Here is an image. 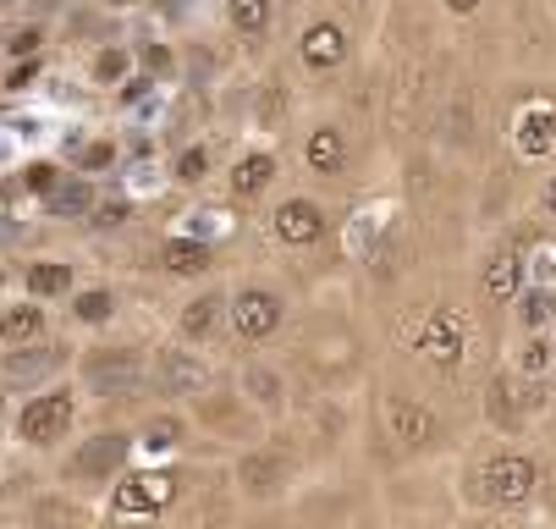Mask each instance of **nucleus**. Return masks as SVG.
<instances>
[{
  "label": "nucleus",
  "instance_id": "obj_8",
  "mask_svg": "<svg viewBox=\"0 0 556 529\" xmlns=\"http://www.w3.org/2000/svg\"><path fill=\"white\" fill-rule=\"evenodd\" d=\"M77 414H84V392L72 381H50L39 392H28L17 408H12V446L17 452H61L72 436H77Z\"/></svg>",
  "mask_w": 556,
  "mask_h": 529
},
{
  "label": "nucleus",
  "instance_id": "obj_45",
  "mask_svg": "<svg viewBox=\"0 0 556 529\" xmlns=\"http://www.w3.org/2000/svg\"><path fill=\"white\" fill-rule=\"evenodd\" d=\"M276 7H303V0H276Z\"/></svg>",
  "mask_w": 556,
  "mask_h": 529
},
{
  "label": "nucleus",
  "instance_id": "obj_2",
  "mask_svg": "<svg viewBox=\"0 0 556 529\" xmlns=\"http://www.w3.org/2000/svg\"><path fill=\"white\" fill-rule=\"evenodd\" d=\"M375 430L386 441V452L396 464H435V458H452L463 446L457 436V419L441 408V398L408 387V381H386L380 398H375Z\"/></svg>",
  "mask_w": 556,
  "mask_h": 529
},
{
  "label": "nucleus",
  "instance_id": "obj_32",
  "mask_svg": "<svg viewBox=\"0 0 556 529\" xmlns=\"http://www.w3.org/2000/svg\"><path fill=\"white\" fill-rule=\"evenodd\" d=\"M89 72H94V84L122 89V84H127V72H132V45H100Z\"/></svg>",
  "mask_w": 556,
  "mask_h": 529
},
{
  "label": "nucleus",
  "instance_id": "obj_35",
  "mask_svg": "<svg viewBox=\"0 0 556 529\" xmlns=\"http://www.w3.org/2000/svg\"><path fill=\"white\" fill-rule=\"evenodd\" d=\"M105 166H116V143L111 138H94V143H84L72 155V172H84V177H94V172H105Z\"/></svg>",
  "mask_w": 556,
  "mask_h": 529
},
{
  "label": "nucleus",
  "instance_id": "obj_12",
  "mask_svg": "<svg viewBox=\"0 0 556 529\" xmlns=\"http://www.w3.org/2000/svg\"><path fill=\"white\" fill-rule=\"evenodd\" d=\"M72 353L61 337H39V342H17V348H0V392L7 398H28L50 381L72 369Z\"/></svg>",
  "mask_w": 556,
  "mask_h": 529
},
{
  "label": "nucleus",
  "instance_id": "obj_26",
  "mask_svg": "<svg viewBox=\"0 0 556 529\" xmlns=\"http://www.w3.org/2000/svg\"><path fill=\"white\" fill-rule=\"evenodd\" d=\"M50 337V315L39 298H12L0 304V348H17V342H39Z\"/></svg>",
  "mask_w": 556,
  "mask_h": 529
},
{
  "label": "nucleus",
  "instance_id": "obj_10",
  "mask_svg": "<svg viewBox=\"0 0 556 529\" xmlns=\"http://www.w3.org/2000/svg\"><path fill=\"white\" fill-rule=\"evenodd\" d=\"M215 381H220V375H215L210 353L193 348V342H166V348H154V353H149V392L161 398V403L188 408V403L204 398Z\"/></svg>",
  "mask_w": 556,
  "mask_h": 529
},
{
  "label": "nucleus",
  "instance_id": "obj_42",
  "mask_svg": "<svg viewBox=\"0 0 556 529\" xmlns=\"http://www.w3.org/2000/svg\"><path fill=\"white\" fill-rule=\"evenodd\" d=\"M540 210H545V215H556V172H551V177H545V188H540Z\"/></svg>",
  "mask_w": 556,
  "mask_h": 529
},
{
  "label": "nucleus",
  "instance_id": "obj_38",
  "mask_svg": "<svg viewBox=\"0 0 556 529\" xmlns=\"http://www.w3.org/2000/svg\"><path fill=\"white\" fill-rule=\"evenodd\" d=\"M61 177H66V172H61V166H50V161H34V166H23V188H28V193H39V199H45V193H50Z\"/></svg>",
  "mask_w": 556,
  "mask_h": 529
},
{
  "label": "nucleus",
  "instance_id": "obj_43",
  "mask_svg": "<svg viewBox=\"0 0 556 529\" xmlns=\"http://www.w3.org/2000/svg\"><path fill=\"white\" fill-rule=\"evenodd\" d=\"M84 7H94V12H132L138 0H84Z\"/></svg>",
  "mask_w": 556,
  "mask_h": 529
},
{
  "label": "nucleus",
  "instance_id": "obj_31",
  "mask_svg": "<svg viewBox=\"0 0 556 529\" xmlns=\"http://www.w3.org/2000/svg\"><path fill=\"white\" fill-rule=\"evenodd\" d=\"M132 66L143 72V78H154V84H172V78H177V55H172V45H161V39L132 45Z\"/></svg>",
  "mask_w": 556,
  "mask_h": 529
},
{
  "label": "nucleus",
  "instance_id": "obj_27",
  "mask_svg": "<svg viewBox=\"0 0 556 529\" xmlns=\"http://www.w3.org/2000/svg\"><path fill=\"white\" fill-rule=\"evenodd\" d=\"M94 182L84 177V172H72V177H61L50 193H45V215L50 221H89V210H94Z\"/></svg>",
  "mask_w": 556,
  "mask_h": 529
},
{
  "label": "nucleus",
  "instance_id": "obj_44",
  "mask_svg": "<svg viewBox=\"0 0 556 529\" xmlns=\"http://www.w3.org/2000/svg\"><path fill=\"white\" fill-rule=\"evenodd\" d=\"M342 12H364V7H375V0H337Z\"/></svg>",
  "mask_w": 556,
  "mask_h": 529
},
{
  "label": "nucleus",
  "instance_id": "obj_14",
  "mask_svg": "<svg viewBox=\"0 0 556 529\" xmlns=\"http://www.w3.org/2000/svg\"><path fill=\"white\" fill-rule=\"evenodd\" d=\"M237 392H243V403L265 419V425H281L287 408H292V381H287V364L265 358V353H243L237 358Z\"/></svg>",
  "mask_w": 556,
  "mask_h": 529
},
{
  "label": "nucleus",
  "instance_id": "obj_20",
  "mask_svg": "<svg viewBox=\"0 0 556 529\" xmlns=\"http://www.w3.org/2000/svg\"><path fill=\"white\" fill-rule=\"evenodd\" d=\"M303 166L320 177V182L348 177V166H353V138H348V127H342V122H314V127L303 133Z\"/></svg>",
  "mask_w": 556,
  "mask_h": 529
},
{
  "label": "nucleus",
  "instance_id": "obj_41",
  "mask_svg": "<svg viewBox=\"0 0 556 529\" xmlns=\"http://www.w3.org/2000/svg\"><path fill=\"white\" fill-rule=\"evenodd\" d=\"M441 7H446L452 17H473V12H480V7H485V0H441Z\"/></svg>",
  "mask_w": 556,
  "mask_h": 529
},
{
  "label": "nucleus",
  "instance_id": "obj_16",
  "mask_svg": "<svg viewBox=\"0 0 556 529\" xmlns=\"http://www.w3.org/2000/svg\"><path fill=\"white\" fill-rule=\"evenodd\" d=\"M193 441H199V430H193L188 408H177V403H161L132 430V446L143 452L149 464H182L188 452H193Z\"/></svg>",
  "mask_w": 556,
  "mask_h": 529
},
{
  "label": "nucleus",
  "instance_id": "obj_3",
  "mask_svg": "<svg viewBox=\"0 0 556 529\" xmlns=\"http://www.w3.org/2000/svg\"><path fill=\"white\" fill-rule=\"evenodd\" d=\"M303 480V446L292 436H281L276 425L260 430L254 441H243L226 464V486L237 496V507H281L292 502Z\"/></svg>",
  "mask_w": 556,
  "mask_h": 529
},
{
  "label": "nucleus",
  "instance_id": "obj_21",
  "mask_svg": "<svg viewBox=\"0 0 556 529\" xmlns=\"http://www.w3.org/2000/svg\"><path fill=\"white\" fill-rule=\"evenodd\" d=\"M276 177H281V155H276V149H243V155L231 161V172H226V193L237 204H254V199H265L276 188Z\"/></svg>",
  "mask_w": 556,
  "mask_h": 529
},
{
  "label": "nucleus",
  "instance_id": "obj_17",
  "mask_svg": "<svg viewBox=\"0 0 556 529\" xmlns=\"http://www.w3.org/2000/svg\"><path fill=\"white\" fill-rule=\"evenodd\" d=\"M298 66L308 72V78H331V72H342L353 61V34L342 17H314L303 34H298Z\"/></svg>",
  "mask_w": 556,
  "mask_h": 529
},
{
  "label": "nucleus",
  "instance_id": "obj_39",
  "mask_svg": "<svg viewBox=\"0 0 556 529\" xmlns=\"http://www.w3.org/2000/svg\"><path fill=\"white\" fill-rule=\"evenodd\" d=\"M452 529H529V518H502V513H468Z\"/></svg>",
  "mask_w": 556,
  "mask_h": 529
},
{
  "label": "nucleus",
  "instance_id": "obj_19",
  "mask_svg": "<svg viewBox=\"0 0 556 529\" xmlns=\"http://www.w3.org/2000/svg\"><path fill=\"white\" fill-rule=\"evenodd\" d=\"M210 480V475H204ZM215 491H193L188 486V496L177 502V513L166 518V524H177V529H231L237 524V496H231V486H226V475L220 480H210Z\"/></svg>",
  "mask_w": 556,
  "mask_h": 529
},
{
  "label": "nucleus",
  "instance_id": "obj_49",
  "mask_svg": "<svg viewBox=\"0 0 556 529\" xmlns=\"http://www.w3.org/2000/svg\"><path fill=\"white\" fill-rule=\"evenodd\" d=\"M0 414H7V392H0Z\"/></svg>",
  "mask_w": 556,
  "mask_h": 529
},
{
  "label": "nucleus",
  "instance_id": "obj_29",
  "mask_svg": "<svg viewBox=\"0 0 556 529\" xmlns=\"http://www.w3.org/2000/svg\"><path fill=\"white\" fill-rule=\"evenodd\" d=\"M116 310H122L116 287H72V320H77V326L100 331V326L116 320Z\"/></svg>",
  "mask_w": 556,
  "mask_h": 529
},
{
  "label": "nucleus",
  "instance_id": "obj_40",
  "mask_svg": "<svg viewBox=\"0 0 556 529\" xmlns=\"http://www.w3.org/2000/svg\"><path fill=\"white\" fill-rule=\"evenodd\" d=\"M34 72H39V61H34V55H28V61H23V66H12V72H7V89H12V95H23V89H28V84H34Z\"/></svg>",
  "mask_w": 556,
  "mask_h": 529
},
{
  "label": "nucleus",
  "instance_id": "obj_47",
  "mask_svg": "<svg viewBox=\"0 0 556 529\" xmlns=\"http://www.w3.org/2000/svg\"><path fill=\"white\" fill-rule=\"evenodd\" d=\"M380 529H408V524H380Z\"/></svg>",
  "mask_w": 556,
  "mask_h": 529
},
{
  "label": "nucleus",
  "instance_id": "obj_15",
  "mask_svg": "<svg viewBox=\"0 0 556 529\" xmlns=\"http://www.w3.org/2000/svg\"><path fill=\"white\" fill-rule=\"evenodd\" d=\"M265 232L281 243V249H320L331 238V210L308 193H287L270 204L265 215Z\"/></svg>",
  "mask_w": 556,
  "mask_h": 529
},
{
  "label": "nucleus",
  "instance_id": "obj_23",
  "mask_svg": "<svg viewBox=\"0 0 556 529\" xmlns=\"http://www.w3.org/2000/svg\"><path fill=\"white\" fill-rule=\"evenodd\" d=\"M513 149L523 161H551L556 155V105L551 100H529L513 116Z\"/></svg>",
  "mask_w": 556,
  "mask_h": 529
},
{
  "label": "nucleus",
  "instance_id": "obj_33",
  "mask_svg": "<svg viewBox=\"0 0 556 529\" xmlns=\"http://www.w3.org/2000/svg\"><path fill=\"white\" fill-rule=\"evenodd\" d=\"M287 111H292L287 84H281V78H265V84L254 89V122L270 133V127H281V122H287Z\"/></svg>",
  "mask_w": 556,
  "mask_h": 529
},
{
  "label": "nucleus",
  "instance_id": "obj_18",
  "mask_svg": "<svg viewBox=\"0 0 556 529\" xmlns=\"http://www.w3.org/2000/svg\"><path fill=\"white\" fill-rule=\"evenodd\" d=\"M523 238H507V243H496L491 254H485V265H480V298L491 310H513V298L523 292Z\"/></svg>",
  "mask_w": 556,
  "mask_h": 529
},
{
  "label": "nucleus",
  "instance_id": "obj_28",
  "mask_svg": "<svg viewBox=\"0 0 556 529\" xmlns=\"http://www.w3.org/2000/svg\"><path fill=\"white\" fill-rule=\"evenodd\" d=\"M226 23L243 45H260L276 28V0H226Z\"/></svg>",
  "mask_w": 556,
  "mask_h": 529
},
{
  "label": "nucleus",
  "instance_id": "obj_22",
  "mask_svg": "<svg viewBox=\"0 0 556 529\" xmlns=\"http://www.w3.org/2000/svg\"><path fill=\"white\" fill-rule=\"evenodd\" d=\"M220 331H226V292H220V287H204V292L182 298V310H177V342L204 348V342H215Z\"/></svg>",
  "mask_w": 556,
  "mask_h": 529
},
{
  "label": "nucleus",
  "instance_id": "obj_24",
  "mask_svg": "<svg viewBox=\"0 0 556 529\" xmlns=\"http://www.w3.org/2000/svg\"><path fill=\"white\" fill-rule=\"evenodd\" d=\"M17 281H23V298L55 304V298H72V287H77V265H72V260L45 254V260H28V265L17 270Z\"/></svg>",
  "mask_w": 556,
  "mask_h": 529
},
{
  "label": "nucleus",
  "instance_id": "obj_13",
  "mask_svg": "<svg viewBox=\"0 0 556 529\" xmlns=\"http://www.w3.org/2000/svg\"><path fill=\"white\" fill-rule=\"evenodd\" d=\"M188 419H193V430H199L204 441H226V446H243V441H254L260 430H270V425L243 403V392L226 387V381H215L204 398H193V403H188Z\"/></svg>",
  "mask_w": 556,
  "mask_h": 529
},
{
  "label": "nucleus",
  "instance_id": "obj_37",
  "mask_svg": "<svg viewBox=\"0 0 556 529\" xmlns=\"http://www.w3.org/2000/svg\"><path fill=\"white\" fill-rule=\"evenodd\" d=\"M127 215H132V204L127 199H94V210H89V226H127Z\"/></svg>",
  "mask_w": 556,
  "mask_h": 529
},
{
  "label": "nucleus",
  "instance_id": "obj_9",
  "mask_svg": "<svg viewBox=\"0 0 556 529\" xmlns=\"http://www.w3.org/2000/svg\"><path fill=\"white\" fill-rule=\"evenodd\" d=\"M72 369H77V392H89L105 408L149 398V353L138 342H94L72 353Z\"/></svg>",
  "mask_w": 556,
  "mask_h": 529
},
{
  "label": "nucleus",
  "instance_id": "obj_50",
  "mask_svg": "<svg viewBox=\"0 0 556 529\" xmlns=\"http://www.w3.org/2000/svg\"><path fill=\"white\" fill-rule=\"evenodd\" d=\"M0 281H7V276H0Z\"/></svg>",
  "mask_w": 556,
  "mask_h": 529
},
{
  "label": "nucleus",
  "instance_id": "obj_25",
  "mask_svg": "<svg viewBox=\"0 0 556 529\" xmlns=\"http://www.w3.org/2000/svg\"><path fill=\"white\" fill-rule=\"evenodd\" d=\"M154 260H161L166 276L199 281V276L215 270V243H204V238H193V232H177V238H166L161 249H154Z\"/></svg>",
  "mask_w": 556,
  "mask_h": 529
},
{
  "label": "nucleus",
  "instance_id": "obj_5",
  "mask_svg": "<svg viewBox=\"0 0 556 529\" xmlns=\"http://www.w3.org/2000/svg\"><path fill=\"white\" fill-rule=\"evenodd\" d=\"M132 458H138L132 430H127V425H100V430L72 436V441L61 446L55 480H61L66 496H105Z\"/></svg>",
  "mask_w": 556,
  "mask_h": 529
},
{
  "label": "nucleus",
  "instance_id": "obj_11",
  "mask_svg": "<svg viewBox=\"0 0 556 529\" xmlns=\"http://www.w3.org/2000/svg\"><path fill=\"white\" fill-rule=\"evenodd\" d=\"M226 331L237 337V348H265L287 331V292L270 281H243L237 292H226Z\"/></svg>",
  "mask_w": 556,
  "mask_h": 529
},
{
  "label": "nucleus",
  "instance_id": "obj_46",
  "mask_svg": "<svg viewBox=\"0 0 556 529\" xmlns=\"http://www.w3.org/2000/svg\"><path fill=\"white\" fill-rule=\"evenodd\" d=\"M0 529H12V518H7V513H0Z\"/></svg>",
  "mask_w": 556,
  "mask_h": 529
},
{
  "label": "nucleus",
  "instance_id": "obj_1",
  "mask_svg": "<svg viewBox=\"0 0 556 529\" xmlns=\"http://www.w3.org/2000/svg\"><path fill=\"white\" fill-rule=\"evenodd\" d=\"M452 496L463 513H502L534 518L551 502V458L529 436H480L457 446V480Z\"/></svg>",
  "mask_w": 556,
  "mask_h": 529
},
{
  "label": "nucleus",
  "instance_id": "obj_36",
  "mask_svg": "<svg viewBox=\"0 0 556 529\" xmlns=\"http://www.w3.org/2000/svg\"><path fill=\"white\" fill-rule=\"evenodd\" d=\"M39 45H45V28L39 23H17V28H7V39H0V50H7V55H39Z\"/></svg>",
  "mask_w": 556,
  "mask_h": 529
},
{
  "label": "nucleus",
  "instance_id": "obj_48",
  "mask_svg": "<svg viewBox=\"0 0 556 529\" xmlns=\"http://www.w3.org/2000/svg\"><path fill=\"white\" fill-rule=\"evenodd\" d=\"M551 353H556V326H551Z\"/></svg>",
  "mask_w": 556,
  "mask_h": 529
},
{
  "label": "nucleus",
  "instance_id": "obj_30",
  "mask_svg": "<svg viewBox=\"0 0 556 529\" xmlns=\"http://www.w3.org/2000/svg\"><path fill=\"white\" fill-rule=\"evenodd\" d=\"M215 172V155H210V143H177V155H172V182L177 188H204Z\"/></svg>",
  "mask_w": 556,
  "mask_h": 529
},
{
  "label": "nucleus",
  "instance_id": "obj_4",
  "mask_svg": "<svg viewBox=\"0 0 556 529\" xmlns=\"http://www.w3.org/2000/svg\"><path fill=\"white\" fill-rule=\"evenodd\" d=\"M193 475L188 464H143V469H122V480L105 491V529H154L177 513V502L188 496Z\"/></svg>",
  "mask_w": 556,
  "mask_h": 529
},
{
  "label": "nucleus",
  "instance_id": "obj_34",
  "mask_svg": "<svg viewBox=\"0 0 556 529\" xmlns=\"http://www.w3.org/2000/svg\"><path fill=\"white\" fill-rule=\"evenodd\" d=\"M231 529H303V524H298V513L281 502V507H249Z\"/></svg>",
  "mask_w": 556,
  "mask_h": 529
},
{
  "label": "nucleus",
  "instance_id": "obj_7",
  "mask_svg": "<svg viewBox=\"0 0 556 529\" xmlns=\"http://www.w3.org/2000/svg\"><path fill=\"white\" fill-rule=\"evenodd\" d=\"M551 408H556V375L529 381V375L502 364L480 381V419H485L491 436H529Z\"/></svg>",
  "mask_w": 556,
  "mask_h": 529
},
{
  "label": "nucleus",
  "instance_id": "obj_6",
  "mask_svg": "<svg viewBox=\"0 0 556 529\" xmlns=\"http://www.w3.org/2000/svg\"><path fill=\"white\" fill-rule=\"evenodd\" d=\"M408 353L419 369H430L435 381H463L473 353H480V337H473V315L457 304H430L414 331H408Z\"/></svg>",
  "mask_w": 556,
  "mask_h": 529
}]
</instances>
